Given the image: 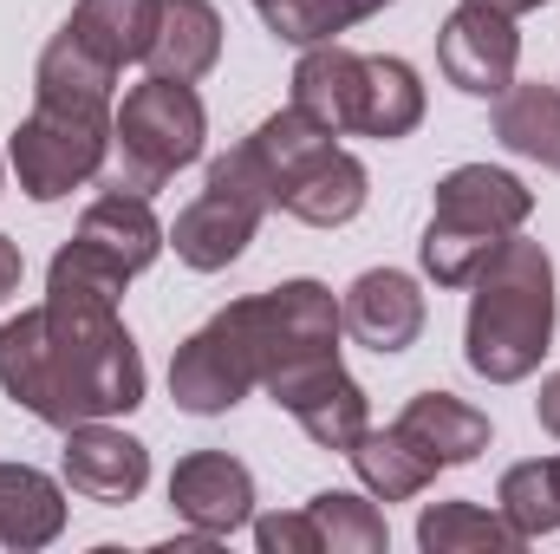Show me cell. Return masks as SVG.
<instances>
[{
	"label": "cell",
	"mask_w": 560,
	"mask_h": 554,
	"mask_svg": "<svg viewBox=\"0 0 560 554\" xmlns=\"http://www.w3.org/2000/svg\"><path fill=\"white\" fill-rule=\"evenodd\" d=\"M150 72L196 85L222 59V13L209 0H156V33H150Z\"/></svg>",
	"instance_id": "18"
},
{
	"label": "cell",
	"mask_w": 560,
	"mask_h": 554,
	"mask_svg": "<svg viewBox=\"0 0 560 554\" xmlns=\"http://www.w3.org/2000/svg\"><path fill=\"white\" fill-rule=\"evenodd\" d=\"M359 99H365V53H346L339 39L306 46V59L293 66V112L346 138L359 131Z\"/></svg>",
	"instance_id": "15"
},
{
	"label": "cell",
	"mask_w": 560,
	"mask_h": 554,
	"mask_svg": "<svg viewBox=\"0 0 560 554\" xmlns=\"http://www.w3.org/2000/svg\"><path fill=\"white\" fill-rule=\"evenodd\" d=\"M339 320H346V333L359 346L405 353V346H418V333H423V293H418V280L398 275V268H372V275H359L346 287Z\"/></svg>",
	"instance_id": "14"
},
{
	"label": "cell",
	"mask_w": 560,
	"mask_h": 554,
	"mask_svg": "<svg viewBox=\"0 0 560 554\" xmlns=\"http://www.w3.org/2000/svg\"><path fill=\"white\" fill-rule=\"evenodd\" d=\"M482 7H495V13L515 20V13H535V7H548V0H482Z\"/></svg>",
	"instance_id": "33"
},
{
	"label": "cell",
	"mask_w": 560,
	"mask_h": 554,
	"mask_svg": "<svg viewBox=\"0 0 560 554\" xmlns=\"http://www.w3.org/2000/svg\"><path fill=\"white\" fill-rule=\"evenodd\" d=\"M0 392L52 430L138 412L143 359L118 320V300L46 287L39 307L0 326Z\"/></svg>",
	"instance_id": "1"
},
{
	"label": "cell",
	"mask_w": 560,
	"mask_h": 554,
	"mask_svg": "<svg viewBox=\"0 0 560 554\" xmlns=\"http://www.w3.org/2000/svg\"><path fill=\"white\" fill-rule=\"evenodd\" d=\"M495 138L541 170H560V85H509L495 99Z\"/></svg>",
	"instance_id": "21"
},
{
	"label": "cell",
	"mask_w": 560,
	"mask_h": 554,
	"mask_svg": "<svg viewBox=\"0 0 560 554\" xmlns=\"http://www.w3.org/2000/svg\"><path fill=\"white\" fill-rule=\"evenodd\" d=\"M515 59H522L515 20L495 13V7H482V0H463L443 20V33H436V66L469 99H502L515 85Z\"/></svg>",
	"instance_id": "8"
},
{
	"label": "cell",
	"mask_w": 560,
	"mask_h": 554,
	"mask_svg": "<svg viewBox=\"0 0 560 554\" xmlns=\"http://www.w3.org/2000/svg\"><path fill=\"white\" fill-rule=\"evenodd\" d=\"M423 125V85L418 72L405 66V59H385V53H372L365 59V99H359V138H411Z\"/></svg>",
	"instance_id": "22"
},
{
	"label": "cell",
	"mask_w": 560,
	"mask_h": 554,
	"mask_svg": "<svg viewBox=\"0 0 560 554\" xmlns=\"http://www.w3.org/2000/svg\"><path fill=\"white\" fill-rule=\"evenodd\" d=\"M248 392H255V366H248V353H242V339L229 333L222 313L176 346V359H170V399L183 412L222 417V412H235Z\"/></svg>",
	"instance_id": "9"
},
{
	"label": "cell",
	"mask_w": 560,
	"mask_h": 554,
	"mask_svg": "<svg viewBox=\"0 0 560 554\" xmlns=\"http://www.w3.org/2000/svg\"><path fill=\"white\" fill-rule=\"evenodd\" d=\"M248 150L261 157V176H268V196L275 209L313 222V229H339L365 209V163L352 150H339L332 131H319L313 118H300L293 105L275 112Z\"/></svg>",
	"instance_id": "4"
},
{
	"label": "cell",
	"mask_w": 560,
	"mask_h": 554,
	"mask_svg": "<svg viewBox=\"0 0 560 554\" xmlns=\"http://www.w3.org/2000/svg\"><path fill=\"white\" fill-rule=\"evenodd\" d=\"M66 33L85 46V53H98L105 66H138L143 53H150V33H156V0H79L72 7V20H66Z\"/></svg>",
	"instance_id": "20"
},
{
	"label": "cell",
	"mask_w": 560,
	"mask_h": 554,
	"mask_svg": "<svg viewBox=\"0 0 560 554\" xmlns=\"http://www.w3.org/2000/svg\"><path fill=\"white\" fill-rule=\"evenodd\" d=\"M0 176H7V163H0Z\"/></svg>",
	"instance_id": "34"
},
{
	"label": "cell",
	"mask_w": 560,
	"mask_h": 554,
	"mask_svg": "<svg viewBox=\"0 0 560 554\" xmlns=\"http://www.w3.org/2000/svg\"><path fill=\"white\" fill-rule=\"evenodd\" d=\"M418 457H430L436 470H456V463H476L489 450V417L476 405H463L456 392H418L398 424H392Z\"/></svg>",
	"instance_id": "16"
},
{
	"label": "cell",
	"mask_w": 560,
	"mask_h": 554,
	"mask_svg": "<svg viewBox=\"0 0 560 554\" xmlns=\"http://www.w3.org/2000/svg\"><path fill=\"white\" fill-rule=\"evenodd\" d=\"M170 509L202 529V535H235L242 522H255V476L248 463H235L229 450H196L170 470Z\"/></svg>",
	"instance_id": "10"
},
{
	"label": "cell",
	"mask_w": 560,
	"mask_h": 554,
	"mask_svg": "<svg viewBox=\"0 0 560 554\" xmlns=\"http://www.w3.org/2000/svg\"><path fill=\"white\" fill-rule=\"evenodd\" d=\"M20 275H26L20 242H7V235H0V300H7V293H20Z\"/></svg>",
	"instance_id": "30"
},
{
	"label": "cell",
	"mask_w": 560,
	"mask_h": 554,
	"mask_svg": "<svg viewBox=\"0 0 560 554\" xmlns=\"http://www.w3.org/2000/svg\"><path fill=\"white\" fill-rule=\"evenodd\" d=\"M7 163H13V176H20V189L33 203H59L79 183L105 176V163H112V112H79V105L33 99V118L13 131Z\"/></svg>",
	"instance_id": "7"
},
{
	"label": "cell",
	"mask_w": 560,
	"mask_h": 554,
	"mask_svg": "<svg viewBox=\"0 0 560 554\" xmlns=\"http://www.w3.org/2000/svg\"><path fill=\"white\" fill-rule=\"evenodd\" d=\"M495 503H502V516H509V529H515L522 542H541V535H555V529H560V457L515 463V470L502 476Z\"/></svg>",
	"instance_id": "25"
},
{
	"label": "cell",
	"mask_w": 560,
	"mask_h": 554,
	"mask_svg": "<svg viewBox=\"0 0 560 554\" xmlns=\"http://www.w3.org/2000/svg\"><path fill=\"white\" fill-rule=\"evenodd\" d=\"M222 320L242 339V353L255 366V385H280V379H293L319 359H339V333H346L339 300L319 280H280L275 293L229 300Z\"/></svg>",
	"instance_id": "6"
},
{
	"label": "cell",
	"mask_w": 560,
	"mask_h": 554,
	"mask_svg": "<svg viewBox=\"0 0 560 554\" xmlns=\"http://www.w3.org/2000/svg\"><path fill=\"white\" fill-rule=\"evenodd\" d=\"M66 529V496L33 463H0V549H46Z\"/></svg>",
	"instance_id": "19"
},
{
	"label": "cell",
	"mask_w": 560,
	"mask_h": 554,
	"mask_svg": "<svg viewBox=\"0 0 560 554\" xmlns=\"http://www.w3.org/2000/svg\"><path fill=\"white\" fill-rule=\"evenodd\" d=\"M352 457V470H359V483L378 496V503H411V496H423L430 489V476H436V463L430 457H418L398 430H359V443L346 450Z\"/></svg>",
	"instance_id": "23"
},
{
	"label": "cell",
	"mask_w": 560,
	"mask_h": 554,
	"mask_svg": "<svg viewBox=\"0 0 560 554\" xmlns=\"http://www.w3.org/2000/svg\"><path fill=\"white\" fill-rule=\"evenodd\" d=\"M268 399H275L280 412L300 417V430L319 450H352L359 430H365V392L352 385V372L339 359H319V366H306V372L268 385Z\"/></svg>",
	"instance_id": "12"
},
{
	"label": "cell",
	"mask_w": 560,
	"mask_h": 554,
	"mask_svg": "<svg viewBox=\"0 0 560 554\" xmlns=\"http://www.w3.org/2000/svg\"><path fill=\"white\" fill-rule=\"evenodd\" d=\"M66 483L92 503H138L150 483V450L105 417H85L66 430Z\"/></svg>",
	"instance_id": "13"
},
{
	"label": "cell",
	"mask_w": 560,
	"mask_h": 554,
	"mask_svg": "<svg viewBox=\"0 0 560 554\" xmlns=\"http://www.w3.org/2000/svg\"><path fill=\"white\" fill-rule=\"evenodd\" d=\"M255 7H261V20H268V33H280V26L293 20V7H300V0H255Z\"/></svg>",
	"instance_id": "32"
},
{
	"label": "cell",
	"mask_w": 560,
	"mask_h": 554,
	"mask_svg": "<svg viewBox=\"0 0 560 554\" xmlns=\"http://www.w3.org/2000/svg\"><path fill=\"white\" fill-rule=\"evenodd\" d=\"M418 549L423 554H515L522 535L509 529V516L476 509V503H430L418 516Z\"/></svg>",
	"instance_id": "24"
},
{
	"label": "cell",
	"mask_w": 560,
	"mask_h": 554,
	"mask_svg": "<svg viewBox=\"0 0 560 554\" xmlns=\"http://www.w3.org/2000/svg\"><path fill=\"white\" fill-rule=\"evenodd\" d=\"M255 542L268 554H326L306 509H300V516H261V522H255Z\"/></svg>",
	"instance_id": "29"
},
{
	"label": "cell",
	"mask_w": 560,
	"mask_h": 554,
	"mask_svg": "<svg viewBox=\"0 0 560 554\" xmlns=\"http://www.w3.org/2000/svg\"><path fill=\"white\" fill-rule=\"evenodd\" d=\"M306 516H313L326 554H385V542H392L385 516H378L365 496H352V489H319V496L306 503Z\"/></svg>",
	"instance_id": "26"
},
{
	"label": "cell",
	"mask_w": 560,
	"mask_h": 554,
	"mask_svg": "<svg viewBox=\"0 0 560 554\" xmlns=\"http://www.w3.org/2000/svg\"><path fill=\"white\" fill-rule=\"evenodd\" d=\"M261 216H268V209H261L255 196H242V189H229V183H202V196L176 216L170 249H176L196 275H215V268L242 262V249L255 242Z\"/></svg>",
	"instance_id": "11"
},
{
	"label": "cell",
	"mask_w": 560,
	"mask_h": 554,
	"mask_svg": "<svg viewBox=\"0 0 560 554\" xmlns=\"http://www.w3.org/2000/svg\"><path fill=\"white\" fill-rule=\"evenodd\" d=\"M202 138H209V118H202L196 85L150 72L143 85L125 92V105L112 112V163H105V189L156 196L183 163L202 157Z\"/></svg>",
	"instance_id": "5"
},
{
	"label": "cell",
	"mask_w": 560,
	"mask_h": 554,
	"mask_svg": "<svg viewBox=\"0 0 560 554\" xmlns=\"http://www.w3.org/2000/svg\"><path fill=\"white\" fill-rule=\"evenodd\" d=\"M535 216V189L509 170L463 163L436 183V209L423 229V275L436 287H469L476 268Z\"/></svg>",
	"instance_id": "3"
},
{
	"label": "cell",
	"mask_w": 560,
	"mask_h": 554,
	"mask_svg": "<svg viewBox=\"0 0 560 554\" xmlns=\"http://www.w3.org/2000/svg\"><path fill=\"white\" fill-rule=\"evenodd\" d=\"M555 339V262L541 242L509 235L469 280L463 359L489 385H515L548 359Z\"/></svg>",
	"instance_id": "2"
},
{
	"label": "cell",
	"mask_w": 560,
	"mask_h": 554,
	"mask_svg": "<svg viewBox=\"0 0 560 554\" xmlns=\"http://www.w3.org/2000/svg\"><path fill=\"white\" fill-rule=\"evenodd\" d=\"M378 7H392V0H300L293 20L280 26V39H287V46H326V39H339L346 26L372 20Z\"/></svg>",
	"instance_id": "27"
},
{
	"label": "cell",
	"mask_w": 560,
	"mask_h": 554,
	"mask_svg": "<svg viewBox=\"0 0 560 554\" xmlns=\"http://www.w3.org/2000/svg\"><path fill=\"white\" fill-rule=\"evenodd\" d=\"M125 268L118 262H105L98 249H85V242H66L59 255H52V275L46 287H72V293H105V300H118L125 293Z\"/></svg>",
	"instance_id": "28"
},
{
	"label": "cell",
	"mask_w": 560,
	"mask_h": 554,
	"mask_svg": "<svg viewBox=\"0 0 560 554\" xmlns=\"http://www.w3.org/2000/svg\"><path fill=\"white\" fill-rule=\"evenodd\" d=\"M535 417H541V430L548 437H560V372L541 385V399H535Z\"/></svg>",
	"instance_id": "31"
},
{
	"label": "cell",
	"mask_w": 560,
	"mask_h": 554,
	"mask_svg": "<svg viewBox=\"0 0 560 554\" xmlns=\"http://www.w3.org/2000/svg\"><path fill=\"white\" fill-rule=\"evenodd\" d=\"M72 242H85V249H98L105 262H118L125 275H143L156 255H163V222L150 216V196L138 189H105L85 216H79V235Z\"/></svg>",
	"instance_id": "17"
}]
</instances>
